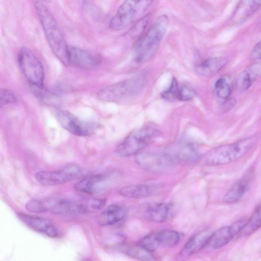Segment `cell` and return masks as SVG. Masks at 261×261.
Listing matches in <instances>:
<instances>
[{"instance_id":"17","label":"cell","mask_w":261,"mask_h":261,"mask_svg":"<svg viewBox=\"0 0 261 261\" xmlns=\"http://www.w3.org/2000/svg\"><path fill=\"white\" fill-rule=\"evenodd\" d=\"M253 177V171L249 169L224 195L226 203H233L240 200L250 188Z\"/></svg>"},{"instance_id":"5","label":"cell","mask_w":261,"mask_h":261,"mask_svg":"<svg viewBox=\"0 0 261 261\" xmlns=\"http://www.w3.org/2000/svg\"><path fill=\"white\" fill-rule=\"evenodd\" d=\"M25 208L35 213L48 212L61 215L86 213L83 201L60 197L32 199L26 204Z\"/></svg>"},{"instance_id":"19","label":"cell","mask_w":261,"mask_h":261,"mask_svg":"<svg viewBox=\"0 0 261 261\" xmlns=\"http://www.w3.org/2000/svg\"><path fill=\"white\" fill-rule=\"evenodd\" d=\"M227 63L224 57H213L202 61L196 67V71L204 76H213L219 72Z\"/></svg>"},{"instance_id":"32","label":"cell","mask_w":261,"mask_h":261,"mask_svg":"<svg viewBox=\"0 0 261 261\" xmlns=\"http://www.w3.org/2000/svg\"><path fill=\"white\" fill-rule=\"evenodd\" d=\"M179 84L175 78H173L169 88L161 93L163 98L167 99H175Z\"/></svg>"},{"instance_id":"29","label":"cell","mask_w":261,"mask_h":261,"mask_svg":"<svg viewBox=\"0 0 261 261\" xmlns=\"http://www.w3.org/2000/svg\"><path fill=\"white\" fill-rule=\"evenodd\" d=\"M195 95V92L192 88L186 86H180L176 91L175 99L188 101L192 99Z\"/></svg>"},{"instance_id":"31","label":"cell","mask_w":261,"mask_h":261,"mask_svg":"<svg viewBox=\"0 0 261 261\" xmlns=\"http://www.w3.org/2000/svg\"><path fill=\"white\" fill-rule=\"evenodd\" d=\"M16 102L17 98L12 92L0 89V108L8 104H14Z\"/></svg>"},{"instance_id":"2","label":"cell","mask_w":261,"mask_h":261,"mask_svg":"<svg viewBox=\"0 0 261 261\" xmlns=\"http://www.w3.org/2000/svg\"><path fill=\"white\" fill-rule=\"evenodd\" d=\"M168 24V16L160 15L146 32L139 37L134 50V60L136 62H145L154 56L166 34Z\"/></svg>"},{"instance_id":"15","label":"cell","mask_w":261,"mask_h":261,"mask_svg":"<svg viewBox=\"0 0 261 261\" xmlns=\"http://www.w3.org/2000/svg\"><path fill=\"white\" fill-rule=\"evenodd\" d=\"M18 218L31 229L46 236L56 238L60 235L57 228L49 220L23 213L17 214Z\"/></svg>"},{"instance_id":"23","label":"cell","mask_w":261,"mask_h":261,"mask_svg":"<svg viewBox=\"0 0 261 261\" xmlns=\"http://www.w3.org/2000/svg\"><path fill=\"white\" fill-rule=\"evenodd\" d=\"M105 179V176L101 174L88 176L75 184L74 188L79 192L93 194L100 190Z\"/></svg>"},{"instance_id":"4","label":"cell","mask_w":261,"mask_h":261,"mask_svg":"<svg viewBox=\"0 0 261 261\" xmlns=\"http://www.w3.org/2000/svg\"><path fill=\"white\" fill-rule=\"evenodd\" d=\"M154 0H124L111 18L109 29L122 31L140 19Z\"/></svg>"},{"instance_id":"14","label":"cell","mask_w":261,"mask_h":261,"mask_svg":"<svg viewBox=\"0 0 261 261\" xmlns=\"http://www.w3.org/2000/svg\"><path fill=\"white\" fill-rule=\"evenodd\" d=\"M175 208L171 203L151 202L143 207L144 218L151 222L162 223L171 219L174 214Z\"/></svg>"},{"instance_id":"1","label":"cell","mask_w":261,"mask_h":261,"mask_svg":"<svg viewBox=\"0 0 261 261\" xmlns=\"http://www.w3.org/2000/svg\"><path fill=\"white\" fill-rule=\"evenodd\" d=\"M34 7L50 49L63 64L69 65V46L56 19L42 1H36Z\"/></svg>"},{"instance_id":"26","label":"cell","mask_w":261,"mask_h":261,"mask_svg":"<svg viewBox=\"0 0 261 261\" xmlns=\"http://www.w3.org/2000/svg\"><path fill=\"white\" fill-rule=\"evenodd\" d=\"M120 248L127 255L143 260H155L152 252L144 248L138 243L135 245H121Z\"/></svg>"},{"instance_id":"25","label":"cell","mask_w":261,"mask_h":261,"mask_svg":"<svg viewBox=\"0 0 261 261\" xmlns=\"http://www.w3.org/2000/svg\"><path fill=\"white\" fill-rule=\"evenodd\" d=\"M153 187L146 184L130 185L122 188L119 194L126 198H141L150 196L153 192Z\"/></svg>"},{"instance_id":"18","label":"cell","mask_w":261,"mask_h":261,"mask_svg":"<svg viewBox=\"0 0 261 261\" xmlns=\"http://www.w3.org/2000/svg\"><path fill=\"white\" fill-rule=\"evenodd\" d=\"M261 65L259 63L252 64L238 75L236 80V88L239 91H244L249 88L259 76Z\"/></svg>"},{"instance_id":"21","label":"cell","mask_w":261,"mask_h":261,"mask_svg":"<svg viewBox=\"0 0 261 261\" xmlns=\"http://www.w3.org/2000/svg\"><path fill=\"white\" fill-rule=\"evenodd\" d=\"M261 0H240L233 12L231 19L240 22L252 15L259 8Z\"/></svg>"},{"instance_id":"35","label":"cell","mask_w":261,"mask_h":261,"mask_svg":"<svg viewBox=\"0 0 261 261\" xmlns=\"http://www.w3.org/2000/svg\"><path fill=\"white\" fill-rule=\"evenodd\" d=\"M251 58L253 60L257 61L259 60L260 58V44L258 42L253 48L251 54Z\"/></svg>"},{"instance_id":"10","label":"cell","mask_w":261,"mask_h":261,"mask_svg":"<svg viewBox=\"0 0 261 261\" xmlns=\"http://www.w3.org/2000/svg\"><path fill=\"white\" fill-rule=\"evenodd\" d=\"M180 233L175 230L163 229L148 233L141 239L138 244L153 252L161 249L175 246L180 241Z\"/></svg>"},{"instance_id":"3","label":"cell","mask_w":261,"mask_h":261,"mask_svg":"<svg viewBox=\"0 0 261 261\" xmlns=\"http://www.w3.org/2000/svg\"><path fill=\"white\" fill-rule=\"evenodd\" d=\"M255 143L253 137H248L233 143L216 147L202 157L203 164L208 166L222 165L234 162L244 156Z\"/></svg>"},{"instance_id":"16","label":"cell","mask_w":261,"mask_h":261,"mask_svg":"<svg viewBox=\"0 0 261 261\" xmlns=\"http://www.w3.org/2000/svg\"><path fill=\"white\" fill-rule=\"evenodd\" d=\"M213 233L212 229H206L195 233L184 245L179 255L186 257L198 252L208 245Z\"/></svg>"},{"instance_id":"11","label":"cell","mask_w":261,"mask_h":261,"mask_svg":"<svg viewBox=\"0 0 261 261\" xmlns=\"http://www.w3.org/2000/svg\"><path fill=\"white\" fill-rule=\"evenodd\" d=\"M56 116L62 126L75 136H90L95 132L98 127L95 122L81 119L67 111L58 110Z\"/></svg>"},{"instance_id":"34","label":"cell","mask_w":261,"mask_h":261,"mask_svg":"<svg viewBox=\"0 0 261 261\" xmlns=\"http://www.w3.org/2000/svg\"><path fill=\"white\" fill-rule=\"evenodd\" d=\"M237 101L234 98H231L229 99L226 98L221 105L220 110L222 112L225 113L229 111L233 108L236 105Z\"/></svg>"},{"instance_id":"27","label":"cell","mask_w":261,"mask_h":261,"mask_svg":"<svg viewBox=\"0 0 261 261\" xmlns=\"http://www.w3.org/2000/svg\"><path fill=\"white\" fill-rule=\"evenodd\" d=\"M260 206L259 204L255 208L250 219L241 231L244 235L248 236L259 228L260 226Z\"/></svg>"},{"instance_id":"13","label":"cell","mask_w":261,"mask_h":261,"mask_svg":"<svg viewBox=\"0 0 261 261\" xmlns=\"http://www.w3.org/2000/svg\"><path fill=\"white\" fill-rule=\"evenodd\" d=\"M68 54L69 64L83 70H94L101 63L99 56L77 47L69 46Z\"/></svg>"},{"instance_id":"9","label":"cell","mask_w":261,"mask_h":261,"mask_svg":"<svg viewBox=\"0 0 261 261\" xmlns=\"http://www.w3.org/2000/svg\"><path fill=\"white\" fill-rule=\"evenodd\" d=\"M18 62L24 76L31 86L44 87L43 67L34 54L27 47L21 48L18 55Z\"/></svg>"},{"instance_id":"30","label":"cell","mask_w":261,"mask_h":261,"mask_svg":"<svg viewBox=\"0 0 261 261\" xmlns=\"http://www.w3.org/2000/svg\"><path fill=\"white\" fill-rule=\"evenodd\" d=\"M84 201L87 212L99 210L106 203L105 199L90 198L84 200Z\"/></svg>"},{"instance_id":"7","label":"cell","mask_w":261,"mask_h":261,"mask_svg":"<svg viewBox=\"0 0 261 261\" xmlns=\"http://www.w3.org/2000/svg\"><path fill=\"white\" fill-rule=\"evenodd\" d=\"M159 133L157 129L149 126L136 129L117 145L116 152L123 157L136 154L152 143Z\"/></svg>"},{"instance_id":"20","label":"cell","mask_w":261,"mask_h":261,"mask_svg":"<svg viewBox=\"0 0 261 261\" xmlns=\"http://www.w3.org/2000/svg\"><path fill=\"white\" fill-rule=\"evenodd\" d=\"M126 213V210L123 206L116 204H111L100 214L98 221L102 226L114 225L121 221Z\"/></svg>"},{"instance_id":"36","label":"cell","mask_w":261,"mask_h":261,"mask_svg":"<svg viewBox=\"0 0 261 261\" xmlns=\"http://www.w3.org/2000/svg\"><path fill=\"white\" fill-rule=\"evenodd\" d=\"M42 2L46 3H49L51 2L53 0H41Z\"/></svg>"},{"instance_id":"12","label":"cell","mask_w":261,"mask_h":261,"mask_svg":"<svg viewBox=\"0 0 261 261\" xmlns=\"http://www.w3.org/2000/svg\"><path fill=\"white\" fill-rule=\"evenodd\" d=\"M138 165L150 172H160L168 169L177 162L167 153H142L136 158Z\"/></svg>"},{"instance_id":"8","label":"cell","mask_w":261,"mask_h":261,"mask_svg":"<svg viewBox=\"0 0 261 261\" xmlns=\"http://www.w3.org/2000/svg\"><path fill=\"white\" fill-rule=\"evenodd\" d=\"M88 172L74 164H68L61 169L53 171H39L35 177L40 185L52 186L68 182L87 175Z\"/></svg>"},{"instance_id":"33","label":"cell","mask_w":261,"mask_h":261,"mask_svg":"<svg viewBox=\"0 0 261 261\" xmlns=\"http://www.w3.org/2000/svg\"><path fill=\"white\" fill-rule=\"evenodd\" d=\"M149 21V15H146L142 17L140 19L137 21V23L132 30V34L135 35L141 36V34L145 29Z\"/></svg>"},{"instance_id":"28","label":"cell","mask_w":261,"mask_h":261,"mask_svg":"<svg viewBox=\"0 0 261 261\" xmlns=\"http://www.w3.org/2000/svg\"><path fill=\"white\" fill-rule=\"evenodd\" d=\"M215 89L217 95L222 99L228 98L231 93V88L224 77L218 79L215 84Z\"/></svg>"},{"instance_id":"22","label":"cell","mask_w":261,"mask_h":261,"mask_svg":"<svg viewBox=\"0 0 261 261\" xmlns=\"http://www.w3.org/2000/svg\"><path fill=\"white\" fill-rule=\"evenodd\" d=\"M231 225L223 226L213 231L208 245L214 249H218L226 245L236 235Z\"/></svg>"},{"instance_id":"6","label":"cell","mask_w":261,"mask_h":261,"mask_svg":"<svg viewBox=\"0 0 261 261\" xmlns=\"http://www.w3.org/2000/svg\"><path fill=\"white\" fill-rule=\"evenodd\" d=\"M145 76L137 75L128 79L106 87L97 93L98 98L105 101L118 102L137 95L143 90Z\"/></svg>"},{"instance_id":"24","label":"cell","mask_w":261,"mask_h":261,"mask_svg":"<svg viewBox=\"0 0 261 261\" xmlns=\"http://www.w3.org/2000/svg\"><path fill=\"white\" fill-rule=\"evenodd\" d=\"M167 153L177 163L178 161L194 162L199 158V153L192 144H184L179 146L175 151Z\"/></svg>"}]
</instances>
